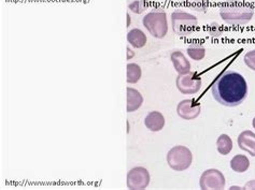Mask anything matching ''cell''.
Here are the masks:
<instances>
[{"mask_svg": "<svg viewBox=\"0 0 255 190\" xmlns=\"http://www.w3.org/2000/svg\"><path fill=\"white\" fill-rule=\"evenodd\" d=\"M212 95L220 104L238 106L247 99L248 84L245 78L235 71H225L212 85Z\"/></svg>", "mask_w": 255, "mask_h": 190, "instance_id": "obj_1", "label": "cell"}, {"mask_svg": "<svg viewBox=\"0 0 255 190\" xmlns=\"http://www.w3.org/2000/svg\"><path fill=\"white\" fill-rule=\"evenodd\" d=\"M254 15L251 5L244 3H231L220 9V16L231 26H244L249 23Z\"/></svg>", "mask_w": 255, "mask_h": 190, "instance_id": "obj_2", "label": "cell"}, {"mask_svg": "<svg viewBox=\"0 0 255 190\" xmlns=\"http://www.w3.org/2000/svg\"><path fill=\"white\" fill-rule=\"evenodd\" d=\"M142 24L151 36L157 39H163L168 32V21L167 14L163 10H154L143 17Z\"/></svg>", "mask_w": 255, "mask_h": 190, "instance_id": "obj_3", "label": "cell"}, {"mask_svg": "<svg viewBox=\"0 0 255 190\" xmlns=\"http://www.w3.org/2000/svg\"><path fill=\"white\" fill-rule=\"evenodd\" d=\"M198 19L195 15L185 11H174L171 14L172 30L177 36H191L196 30Z\"/></svg>", "mask_w": 255, "mask_h": 190, "instance_id": "obj_4", "label": "cell"}, {"mask_svg": "<svg viewBox=\"0 0 255 190\" xmlns=\"http://www.w3.org/2000/svg\"><path fill=\"white\" fill-rule=\"evenodd\" d=\"M193 155L186 146H173L167 154V164L174 171H185L192 165Z\"/></svg>", "mask_w": 255, "mask_h": 190, "instance_id": "obj_5", "label": "cell"}, {"mask_svg": "<svg viewBox=\"0 0 255 190\" xmlns=\"http://www.w3.org/2000/svg\"><path fill=\"white\" fill-rule=\"evenodd\" d=\"M151 176L147 170L143 167H136L127 173L126 185L131 190L145 189L150 184Z\"/></svg>", "mask_w": 255, "mask_h": 190, "instance_id": "obj_6", "label": "cell"}, {"mask_svg": "<svg viewBox=\"0 0 255 190\" xmlns=\"http://www.w3.org/2000/svg\"><path fill=\"white\" fill-rule=\"evenodd\" d=\"M226 181L223 173L217 169H209L201 174L200 188L204 190H221L225 188Z\"/></svg>", "mask_w": 255, "mask_h": 190, "instance_id": "obj_7", "label": "cell"}, {"mask_svg": "<svg viewBox=\"0 0 255 190\" xmlns=\"http://www.w3.org/2000/svg\"><path fill=\"white\" fill-rule=\"evenodd\" d=\"M176 85L181 94L195 95L201 88V79L195 72L179 74L176 80Z\"/></svg>", "mask_w": 255, "mask_h": 190, "instance_id": "obj_8", "label": "cell"}, {"mask_svg": "<svg viewBox=\"0 0 255 190\" xmlns=\"http://www.w3.org/2000/svg\"><path fill=\"white\" fill-rule=\"evenodd\" d=\"M201 111L200 103L193 99L182 100L177 106V113L179 116L185 120L195 119L199 116Z\"/></svg>", "mask_w": 255, "mask_h": 190, "instance_id": "obj_9", "label": "cell"}, {"mask_svg": "<svg viewBox=\"0 0 255 190\" xmlns=\"http://www.w3.org/2000/svg\"><path fill=\"white\" fill-rule=\"evenodd\" d=\"M237 143L240 149L247 152L252 157H255V133L246 130L243 131L237 138Z\"/></svg>", "mask_w": 255, "mask_h": 190, "instance_id": "obj_10", "label": "cell"}, {"mask_svg": "<svg viewBox=\"0 0 255 190\" xmlns=\"http://www.w3.org/2000/svg\"><path fill=\"white\" fill-rule=\"evenodd\" d=\"M144 125L150 131H153V132L160 131L165 126L164 115L158 111L150 112L144 118Z\"/></svg>", "mask_w": 255, "mask_h": 190, "instance_id": "obj_11", "label": "cell"}, {"mask_svg": "<svg viewBox=\"0 0 255 190\" xmlns=\"http://www.w3.org/2000/svg\"><path fill=\"white\" fill-rule=\"evenodd\" d=\"M170 59L173 64L174 70L179 74H185L191 72V64L181 51L172 52L170 55Z\"/></svg>", "mask_w": 255, "mask_h": 190, "instance_id": "obj_12", "label": "cell"}, {"mask_svg": "<svg viewBox=\"0 0 255 190\" xmlns=\"http://www.w3.org/2000/svg\"><path fill=\"white\" fill-rule=\"evenodd\" d=\"M127 106L126 110L127 112H135L138 108L142 105L143 103V97L142 95L140 94L135 88L128 87L127 88Z\"/></svg>", "mask_w": 255, "mask_h": 190, "instance_id": "obj_13", "label": "cell"}, {"mask_svg": "<svg viewBox=\"0 0 255 190\" xmlns=\"http://www.w3.org/2000/svg\"><path fill=\"white\" fill-rule=\"evenodd\" d=\"M147 38L145 33L139 28H133L127 33V42H128L135 49H141L145 46Z\"/></svg>", "mask_w": 255, "mask_h": 190, "instance_id": "obj_14", "label": "cell"}, {"mask_svg": "<svg viewBox=\"0 0 255 190\" xmlns=\"http://www.w3.org/2000/svg\"><path fill=\"white\" fill-rule=\"evenodd\" d=\"M231 168L237 173H244L250 168V160L245 155H236L231 160Z\"/></svg>", "mask_w": 255, "mask_h": 190, "instance_id": "obj_15", "label": "cell"}, {"mask_svg": "<svg viewBox=\"0 0 255 190\" xmlns=\"http://www.w3.org/2000/svg\"><path fill=\"white\" fill-rule=\"evenodd\" d=\"M217 148L221 155L226 156L230 154L233 149V140L230 138V135L221 134L217 140Z\"/></svg>", "mask_w": 255, "mask_h": 190, "instance_id": "obj_16", "label": "cell"}, {"mask_svg": "<svg viewBox=\"0 0 255 190\" xmlns=\"http://www.w3.org/2000/svg\"><path fill=\"white\" fill-rule=\"evenodd\" d=\"M126 81L127 83L129 84H135L138 81L141 79L142 71L141 68H140L137 64H128L126 67Z\"/></svg>", "mask_w": 255, "mask_h": 190, "instance_id": "obj_17", "label": "cell"}, {"mask_svg": "<svg viewBox=\"0 0 255 190\" xmlns=\"http://www.w3.org/2000/svg\"><path fill=\"white\" fill-rule=\"evenodd\" d=\"M187 55H189L192 59L194 60H199L204 59V57L206 56V50L203 45L200 44H192L189 47H187Z\"/></svg>", "mask_w": 255, "mask_h": 190, "instance_id": "obj_18", "label": "cell"}, {"mask_svg": "<svg viewBox=\"0 0 255 190\" xmlns=\"http://www.w3.org/2000/svg\"><path fill=\"white\" fill-rule=\"evenodd\" d=\"M127 5H128V9L136 14H141L147 8L146 0H128Z\"/></svg>", "mask_w": 255, "mask_h": 190, "instance_id": "obj_19", "label": "cell"}, {"mask_svg": "<svg viewBox=\"0 0 255 190\" xmlns=\"http://www.w3.org/2000/svg\"><path fill=\"white\" fill-rule=\"evenodd\" d=\"M185 1L189 8L197 12H206L208 8L207 0H185Z\"/></svg>", "mask_w": 255, "mask_h": 190, "instance_id": "obj_20", "label": "cell"}, {"mask_svg": "<svg viewBox=\"0 0 255 190\" xmlns=\"http://www.w3.org/2000/svg\"><path fill=\"white\" fill-rule=\"evenodd\" d=\"M244 62L248 68H250L251 70L255 71V50L245 54Z\"/></svg>", "mask_w": 255, "mask_h": 190, "instance_id": "obj_21", "label": "cell"}, {"mask_svg": "<svg viewBox=\"0 0 255 190\" xmlns=\"http://www.w3.org/2000/svg\"><path fill=\"white\" fill-rule=\"evenodd\" d=\"M223 32V29L222 27H221L218 23H212L209 25V27H208V33H209V36L213 37V38H218L220 37L221 35H222Z\"/></svg>", "mask_w": 255, "mask_h": 190, "instance_id": "obj_22", "label": "cell"}, {"mask_svg": "<svg viewBox=\"0 0 255 190\" xmlns=\"http://www.w3.org/2000/svg\"><path fill=\"white\" fill-rule=\"evenodd\" d=\"M244 189H255V181H250L245 185Z\"/></svg>", "mask_w": 255, "mask_h": 190, "instance_id": "obj_23", "label": "cell"}, {"mask_svg": "<svg viewBox=\"0 0 255 190\" xmlns=\"http://www.w3.org/2000/svg\"><path fill=\"white\" fill-rule=\"evenodd\" d=\"M252 125H253V127H254V129H255V117H254L253 120H252Z\"/></svg>", "mask_w": 255, "mask_h": 190, "instance_id": "obj_24", "label": "cell"}, {"mask_svg": "<svg viewBox=\"0 0 255 190\" xmlns=\"http://www.w3.org/2000/svg\"><path fill=\"white\" fill-rule=\"evenodd\" d=\"M232 189H243V188H240V187H232Z\"/></svg>", "mask_w": 255, "mask_h": 190, "instance_id": "obj_25", "label": "cell"}]
</instances>
